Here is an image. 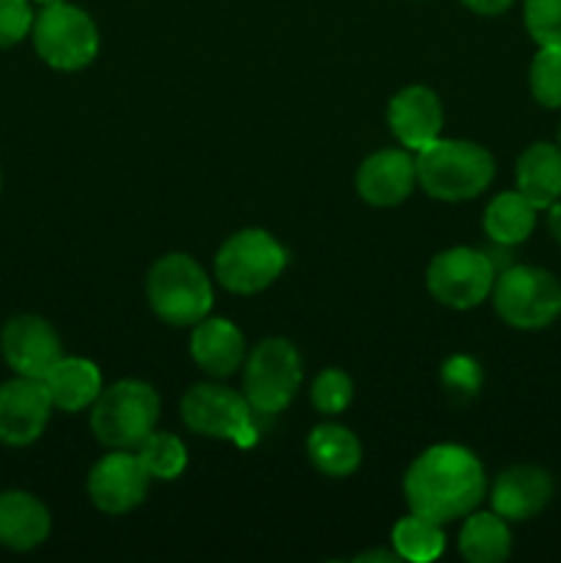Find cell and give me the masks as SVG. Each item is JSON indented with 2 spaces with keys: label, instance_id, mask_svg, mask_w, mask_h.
Segmentation results:
<instances>
[{
  "label": "cell",
  "instance_id": "cell-1",
  "mask_svg": "<svg viewBox=\"0 0 561 563\" xmlns=\"http://www.w3.org/2000/svg\"><path fill=\"white\" fill-rule=\"evenodd\" d=\"M402 489L413 515L443 526L476 511L487 489V478L473 451L454 443H440L424 451L407 467Z\"/></svg>",
  "mask_w": 561,
  "mask_h": 563
},
{
  "label": "cell",
  "instance_id": "cell-2",
  "mask_svg": "<svg viewBox=\"0 0 561 563\" xmlns=\"http://www.w3.org/2000/svg\"><path fill=\"white\" fill-rule=\"evenodd\" d=\"M495 159L471 141H432L416 157V181L438 201H468L490 187Z\"/></svg>",
  "mask_w": 561,
  "mask_h": 563
},
{
  "label": "cell",
  "instance_id": "cell-3",
  "mask_svg": "<svg viewBox=\"0 0 561 563\" xmlns=\"http://www.w3.org/2000/svg\"><path fill=\"white\" fill-rule=\"evenodd\" d=\"M148 306L174 328H193L212 311V284L187 253L157 258L146 278Z\"/></svg>",
  "mask_w": 561,
  "mask_h": 563
},
{
  "label": "cell",
  "instance_id": "cell-4",
  "mask_svg": "<svg viewBox=\"0 0 561 563\" xmlns=\"http://www.w3.org/2000/svg\"><path fill=\"white\" fill-rule=\"evenodd\" d=\"M160 418L157 390L141 379L108 385L91 405L94 438L108 449H138Z\"/></svg>",
  "mask_w": 561,
  "mask_h": 563
},
{
  "label": "cell",
  "instance_id": "cell-5",
  "mask_svg": "<svg viewBox=\"0 0 561 563\" xmlns=\"http://www.w3.org/2000/svg\"><path fill=\"white\" fill-rule=\"evenodd\" d=\"M490 297L495 313L517 330L550 328L561 317V284L542 267H506Z\"/></svg>",
  "mask_w": 561,
  "mask_h": 563
},
{
  "label": "cell",
  "instance_id": "cell-6",
  "mask_svg": "<svg viewBox=\"0 0 561 563\" xmlns=\"http://www.w3.org/2000/svg\"><path fill=\"white\" fill-rule=\"evenodd\" d=\"M31 36L38 58L61 71L86 69L99 53V31L91 16L64 0L38 11Z\"/></svg>",
  "mask_w": 561,
  "mask_h": 563
},
{
  "label": "cell",
  "instance_id": "cell-7",
  "mask_svg": "<svg viewBox=\"0 0 561 563\" xmlns=\"http://www.w3.org/2000/svg\"><path fill=\"white\" fill-rule=\"evenodd\" d=\"M302 383V361L295 344L286 339H264L245 361L242 390L258 416L284 412Z\"/></svg>",
  "mask_w": 561,
  "mask_h": 563
},
{
  "label": "cell",
  "instance_id": "cell-8",
  "mask_svg": "<svg viewBox=\"0 0 561 563\" xmlns=\"http://www.w3.org/2000/svg\"><path fill=\"white\" fill-rule=\"evenodd\" d=\"M286 267V251L273 234L245 229L231 234L215 256V275L220 286L234 295L264 291Z\"/></svg>",
  "mask_w": 561,
  "mask_h": 563
},
{
  "label": "cell",
  "instance_id": "cell-9",
  "mask_svg": "<svg viewBox=\"0 0 561 563\" xmlns=\"http://www.w3.org/2000/svg\"><path fill=\"white\" fill-rule=\"evenodd\" d=\"M495 284V267L476 247H449L427 267V289L440 306L468 311L482 306Z\"/></svg>",
  "mask_w": 561,
  "mask_h": 563
},
{
  "label": "cell",
  "instance_id": "cell-10",
  "mask_svg": "<svg viewBox=\"0 0 561 563\" xmlns=\"http://www.w3.org/2000/svg\"><path fill=\"white\" fill-rule=\"evenodd\" d=\"M182 421L201 438L234 440L240 445H251L256 440L253 432V410L245 396L226 385L201 383L193 385L182 399Z\"/></svg>",
  "mask_w": 561,
  "mask_h": 563
},
{
  "label": "cell",
  "instance_id": "cell-11",
  "mask_svg": "<svg viewBox=\"0 0 561 563\" xmlns=\"http://www.w3.org/2000/svg\"><path fill=\"white\" fill-rule=\"evenodd\" d=\"M0 352L11 372L33 379L47 377L50 368L64 357V346L53 324L33 313H20L6 322L0 333Z\"/></svg>",
  "mask_w": 561,
  "mask_h": 563
},
{
  "label": "cell",
  "instance_id": "cell-12",
  "mask_svg": "<svg viewBox=\"0 0 561 563\" xmlns=\"http://www.w3.org/2000/svg\"><path fill=\"white\" fill-rule=\"evenodd\" d=\"M53 399L42 379L20 377L0 385V443L22 449L42 438Z\"/></svg>",
  "mask_w": 561,
  "mask_h": 563
},
{
  "label": "cell",
  "instance_id": "cell-13",
  "mask_svg": "<svg viewBox=\"0 0 561 563\" xmlns=\"http://www.w3.org/2000/svg\"><path fill=\"white\" fill-rule=\"evenodd\" d=\"M148 473L138 454L116 449V454L102 456L88 473V498L105 515H127L143 504L148 489Z\"/></svg>",
  "mask_w": 561,
  "mask_h": 563
},
{
  "label": "cell",
  "instance_id": "cell-14",
  "mask_svg": "<svg viewBox=\"0 0 561 563\" xmlns=\"http://www.w3.org/2000/svg\"><path fill=\"white\" fill-rule=\"evenodd\" d=\"M388 126L396 141L405 148L421 152L432 141H438L443 130V108L432 88L407 86L391 99Z\"/></svg>",
  "mask_w": 561,
  "mask_h": 563
},
{
  "label": "cell",
  "instance_id": "cell-15",
  "mask_svg": "<svg viewBox=\"0 0 561 563\" xmlns=\"http://www.w3.org/2000/svg\"><path fill=\"white\" fill-rule=\"evenodd\" d=\"M553 498V478L537 465L506 467L493 484L490 504L495 515L509 522H522L537 517Z\"/></svg>",
  "mask_w": 561,
  "mask_h": 563
},
{
  "label": "cell",
  "instance_id": "cell-16",
  "mask_svg": "<svg viewBox=\"0 0 561 563\" xmlns=\"http://www.w3.org/2000/svg\"><path fill=\"white\" fill-rule=\"evenodd\" d=\"M416 185V159L402 148H385L361 163L355 176L358 196L372 207H396Z\"/></svg>",
  "mask_w": 561,
  "mask_h": 563
},
{
  "label": "cell",
  "instance_id": "cell-17",
  "mask_svg": "<svg viewBox=\"0 0 561 563\" xmlns=\"http://www.w3.org/2000/svg\"><path fill=\"white\" fill-rule=\"evenodd\" d=\"M190 355L209 377H231L245 361V339L229 319L204 317L193 324Z\"/></svg>",
  "mask_w": 561,
  "mask_h": 563
},
{
  "label": "cell",
  "instance_id": "cell-18",
  "mask_svg": "<svg viewBox=\"0 0 561 563\" xmlns=\"http://www.w3.org/2000/svg\"><path fill=\"white\" fill-rule=\"evenodd\" d=\"M50 537L47 506L31 493L6 489L0 493V544L14 553H28Z\"/></svg>",
  "mask_w": 561,
  "mask_h": 563
},
{
  "label": "cell",
  "instance_id": "cell-19",
  "mask_svg": "<svg viewBox=\"0 0 561 563\" xmlns=\"http://www.w3.org/2000/svg\"><path fill=\"white\" fill-rule=\"evenodd\" d=\"M53 407L64 412H80L97 401L102 394V374L86 357H61L47 377L42 379Z\"/></svg>",
  "mask_w": 561,
  "mask_h": 563
},
{
  "label": "cell",
  "instance_id": "cell-20",
  "mask_svg": "<svg viewBox=\"0 0 561 563\" xmlns=\"http://www.w3.org/2000/svg\"><path fill=\"white\" fill-rule=\"evenodd\" d=\"M517 192L537 209H548L561 198V148L553 143H531L517 157Z\"/></svg>",
  "mask_w": 561,
  "mask_h": 563
},
{
  "label": "cell",
  "instance_id": "cell-21",
  "mask_svg": "<svg viewBox=\"0 0 561 563\" xmlns=\"http://www.w3.org/2000/svg\"><path fill=\"white\" fill-rule=\"evenodd\" d=\"M361 440L339 423H322L308 434V460L330 478H346L361 467Z\"/></svg>",
  "mask_w": 561,
  "mask_h": 563
},
{
  "label": "cell",
  "instance_id": "cell-22",
  "mask_svg": "<svg viewBox=\"0 0 561 563\" xmlns=\"http://www.w3.org/2000/svg\"><path fill=\"white\" fill-rule=\"evenodd\" d=\"M537 212L539 209L517 190L501 192L484 209V231L501 247L520 245L534 234Z\"/></svg>",
  "mask_w": 561,
  "mask_h": 563
},
{
  "label": "cell",
  "instance_id": "cell-23",
  "mask_svg": "<svg viewBox=\"0 0 561 563\" xmlns=\"http://www.w3.org/2000/svg\"><path fill=\"white\" fill-rule=\"evenodd\" d=\"M460 553L471 563H501L512 553V531L495 511H471L460 531Z\"/></svg>",
  "mask_w": 561,
  "mask_h": 563
},
{
  "label": "cell",
  "instance_id": "cell-24",
  "mask_svg": "<svg viewBox=\"0 0 561 563\" xmlns=\"http://www.w3.org/2000/svg\"><path fill=\"white\" fill-rule=\"evenodd\" d=\"M391 544H394L396 555L402 561H413V563H429L435 559H440L446 550V537L440 522L427 520L421 515H407L402 517L399 522L391 531Z\"/></svg>",
  "mask_w": 561,
  "mask_h": 563
},
{
  "label": "cell",
  "instance_id": "cell-25",
  "mask_svg": "<svg viewBox=\"0 0 561 563\" xmlns=\"http://www.w3.org/2000/svg\"><path fill=\"white\" fill-rule=\"evenodd\" d=\"M138 460L157 482H174L187 467V449L176 434L152 432L138 445Z\"/></svg>",
  "mask_w": 561,
  "mask_h": 563
},
{
  "label": "cell",
  "instance_id": "cell-26",
  "mask_svg": "<svg viewBox=\"0 0 561 563\" xmlns=\"http://www.w3.org/2000/svg\"><path fill=\"white\" fill-rule=\"evenodd\" d=\"M531 93L542 108H561V47H539L528 71Z\"/></svg>",
  "mask_w": 561,
  "mask_h": 563
},
{
  "label": "cell",
  "instance_id": "cell-27",
  "mask_svg": "<svg viewBox=\"0 0 561 563\" xmlns=\"http://www.w3.org/2000/svg\"><path fill=\"white\" fill-rule=\"evenodd\" d=\"M522 20L539 47H561V0H526Z\"/></svg>",
  "mask_w": 561,
  "mask_h": 563
},
{
  "label": "cell",
  "instance_id": "cell-28",
  "mask_svg": "<svg viewBox=\"0 0 561 563\" xmlns=\"http://www.w3.org/2000/svg\"><path fill=\"white\" fill-rule=\"evenodd\" d=\"M352 401V379L341 368H324L311 385V405L324 416H339Z\"/></svg>",
  "mask_w": 561,
  "mask_h": 563
},
{
  "label": "cell",
  "instance_id": "cell-29",
  "mask_svg": "<svg viewBox=\"0 0 561 563\" xmlns=\"http://www.w3.org/2000/svg\"><path fill=\"white\" fill-rule=\"evenodd\" d=\"M440 383L454 401H471L482 390V366L468 355H454L440 368Z\"/></svg>",
  "mask_w": 561,
  "mask_h": 563
},
{
  "label": "cell",
  "instance_id": "cell-30",
  "mask_svg": "<svg viewBox=\"0 0 561 563\" xmlns=\"http://www.w3.org/2000/svg\"><path fill=\"white\" fill-rule=\"evenodd\" d=\"M33 14L28 0H0V47H14L33 31Z\"/></svg>",
  "mask_w": 561,
  "mask_h": 563
},
{
  "label": "cell",
  "instance_id": "cell-31",
  "mask_svg": "<svg viewBox=\"0 0 561 563\" xmlns=\"http://www.w3.org/2000/svg\"><path fill=\"white\" fill-rule=\"evenodd\" d=\"M462 3H465L471 11H476V14L495 16V14H504L515 0H462Z\"/></svg>",
  "mask_w": 561,
  "mask_h": 563
},
{
  "label": "cell",
  "instance_id": "cell-32",
  "mask_svg": "<svg viewBox=\"0 0 561 563\" xmlns=\"http://www.w3.org/2000/svg\"><path fill=\"white\" fill-rule=\"evenodd\" d=\"M394 563V561H402L399 555H396V550H369V553H361L355 555V563Z\"/></svg>",
  "mask_w": 561,
  "mask_h": 563
},
{
  "label": "cell",
  "instance_id": "cell-33",
  "mask_svg": "<svg viewBox=\"0 0 561 563\" xmlns=\"http://www.w3.org/2000/svg\"><path fill=\"white\" fill-rule=\"evenodd\" d=\"M548 231L553 234V240L561 245V198L548 207Z\"/></svg>",
  "mask_w": 561,
  "mask_h": 563
},
{
  "label": "cell",
  "instance_id": "cell-34",
  "mask_svg": "<svg viewBox=\"0 0 561 563\" xmlns=\"http://www.w3.org/2000/svg\"><path fill=\"white\" fill-rule=\"evenodd\" d=\"M42 5H53V3H61V0H38Z\"/></svg>",
  "mask_w": 561,
  "mask_h": 563
},
{
  "label": "cell",
  "instance_id": "cell-35",
  "mask_svg": "<svg viewBox=\"0 0 561 563\" xmlns=\"http://www.w3.org/2000/svg\"><path fill=\"white\" fill-rule=\"evenodd\" d=\"M559 148H561V130H559Z\"/></svg>",
  "mask_w": 561,
  "mask_h": 563
},
{
  "label": "cell",
  "instance_id": "cell-36",
  "mask_svg": "<svg viewBox=\"0 0 561 563\" xmlns=\"http://www.w3.org/2000/svg\"><path fill=\"white\" fill-rule=\"evenodd\" d=\"M0 185H3V181H0Z\"/></svg>",
  "mask_w": 561,
  "mask_h": 563
}]
</instances>
